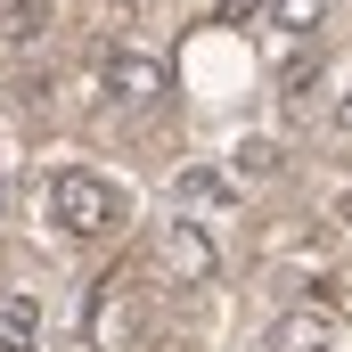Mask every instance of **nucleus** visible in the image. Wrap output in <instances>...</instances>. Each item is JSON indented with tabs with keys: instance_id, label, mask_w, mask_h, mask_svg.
Segmentation results:
<instances>
[{
	"instance_id": "nucleus-11",
	"label": "nucleus",
	"mask_w": 352,
	"mask_h": 352,
	"mask_svg": "<svg viewBox=\"0 0 352 352\" xmlns=\"http://www.w3.org/2000/svg\"><path fill=\"white\" fill-rule=\"evenodd\" d=\"M336 221H352V180H344V188H336Z\"/></svg>"
},
{
	"instance_id": "nucleus-14",
	"label": "nucleus",
	"mask_w": 352,
	"mask_h": 352,
	"mask_svg": "<svg viewBox=\"0 0 352 352\" xmlns=\"http://www.w3.org/2000/svg\"><path fill=\"white\" fill-rule=\"evenodd\" d=\"M0 205H8V188H0Z\"/></svg>"
},
{
	"instance_id": "nucleus-12",
	"label": "nucleus",
	"mask_w": 352,
	"mask_h": 352,
	"mask_svg": "<svg viewBox=\"0 0 352 352\" xmlns=\"http://www.w3.org/2000/svg\"><path fill=\"white\" fill-rule=\"evenodd\" d=\"M336 123H344V131H352V98H344V107H336Z\"/></svg>"
},
{
	"instance_id": "nucleus-5",
	"label": "nucleus",
	"mask_w": 352,
	"mask_h": 352,
	"mask_svg": "<svg viewBox=\"0 0 352 352\" xmlns=\"http://www.w3.org/2000/svg\"><path fill=\"white\" fill-rule=\"evenodd\" d=\"M58 25V0H0V50H33Z\"/></svg>"
},
{
	"instance_id": "nucleus-13",
	"label": "nucleus",
	"mask_w": 352,
	"mask_h": 352,
	"mask_svg": "<svg viewBox=\"0 0 352 352\" xmlns=\"http://www.w3.org/2000/svg\"><path fill=\"white\" fill-rule=\"evenodd\" d=\"M0 352H25V344H0Z\"/></svg>"
},
{
	"instance_id": "nucleus-8",
	"label": "nucleus",
	"mask_w": 352,
	"mask_h": 352,
	"mask_svg": "<svg viewBox=\"0 0 352 352\" xmlns=\"http://www.w3.org/2000/svg\"><path fill=\"white\" fill-rule=\"evenodd\" d=\"M221 188H230L221 173H180V197H188V205H205V197H221Z\"/></svg>"
},
{
	"instance_id": "nucleus-3",
	"label": "nucleus",
	"mask_w": 352,
	"mask_h": 352,
	"mask_svg": "<svg viewBox=\"0 0 352 352\" xmlns=\"http://www.w3.org/2000/svg\"><path fill=\"white\" fill-rule=\"evenodd\" d=\"M328 344H336V328H328V311H311V303H303V311H278L270 336H263V352H328Z\"/></svg>"
},
{
	"instance_id": "nucleus-4",
	"label": "nucleus",
	"mask_w": 352,
	"mask_h": 352,
	"mask_svg": "<svg viewBox=\"0 0 352 352\" xmlns=\"http://www.w3.org/2000/svg\"><path fill=\"white\" fill-rule=\"evenodd\" d=\"M107 90L123 107H148V98H164V66L140 58V50H123V58H107Z\"/></svg>"
},
{
	"instance_id": "nucleus-7",
	"label": "nucleus",
	"mask_w": 352,
	"mask_h": 352,
	"mask_svg": "<svg viewBox=\"0 0 352 352\" xmlns=\"http://www.w3.org/2000/svg\"><path fill=\"white\" fill-rule=\"evenodd\" d=\"M238 173H246V180H270V173H278V148H270V140H246V148H238Z\"/></svg>"
},
{
	"instance_id": "nucleus-2",
	"label": "nucleus",
	"mask_w": 352,
	"mask_h": 352,
	"mask_svg": "<svg viewBox=\"0 0 352 352\" xmlns=\"http://www.w3.org/2000/svg\"><path fill=\"white\" fill-rule=\"evenodd\" d=\"M156 270L173 278V287H205L221 254H213V238L197 230V221H164V238H156Z\"/></svg>"
},
{
	"instance_id": "nucleus-10",
	"label": "nucleus",
	"mask_w": 352,
	"mask_h": 352,
	"mask_svg": "<svg viewBox=\"0 0 352 352\" xmlns=\"http://www.w3.org/2000/svg\"><path fill=\"white\" fill-rule=\"evenodd\" d=\"M270 0H213V16H221V25H246V16H263Z\"/></svg>"
},
{
	"instance_id": "nucleus-9",
	"label": "nucleus",
	"mask_w": 352,
	"mask_h": 352,
	"mask_svg": "<svg viewBox=\"0 0 352 352\" xmlns=\"http://www.w3.org/2000/svg\"><path fill=\"white\" fill-rule=\"evenodd\" d=\"M8 344H25V352H33V303H25V295L8 303Z\"/></svg>"
},
{
	"instance_id": "nucleus-1",
	"label": "nucleus",
	"mask_w": 352,
	"mask_h": 352,
	"mask_svg": "<svg viewBox=\"0 0 352 352\" xmlns=\"http://www.w3.org/2000/svg\"><path fill=\"white\" fill-rule=\"evenodd\" d=\"M50 213H58V230H74V238H107V230L123 221V188L82 173V164H66V173L50 180Z\"/></svg>"
},
{
	"instance_id": "nucleus-6",
	"label": "nucleus",
	"mask_w": 352,
	"mask_h": 352,
	"mask_svg": "<svg viewBox=\"0 0 352 352\" xmlns=\"http://www.w3.org/2000/svg\"><path fill=\"white\" fill-rule=\"evenodd\" d=\"M270 16H278L287 33H320V16H328V0H270Z\"/></svg>"
}]
</instances>
